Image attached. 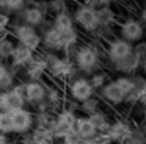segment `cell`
Instances as JSON below:
<instances>
[{
	"label": "cell",
	"mask_w": 146,
	"mask_h": 144,
	"mask_svg": "<svg viewBox=\"0 0 146 144\" xmlns=\"http://www.w3.org/2000/svg\"><path fill=\"white\" fill-rule=\"evenodd\" d=\"M145 34H146V28H145V25L140 22V19L130 17V19H126V20L119 25V38L124 41H127V42L132 44V46H135L137 42L143 41Z\"/></svg>",
	"instance_id": "cell-1"
},
{
	"label": "cell",
	"mask_w": 146,
	"mask_h": 144,
	"mask_svg": "<svg viewBox=\"0 0 146 144\" xmlns=\"http://www.w3.org/2000/svg\"><path fill=\"white\" fill-rule=\"evenodd\" d=\"M76 22L86 31H94L99 28V20H98V11L96 8L82 5L76 11Z\"/></svg>",
	"instance_id": "cell-2"
},
{
	"label": "cell",
	"mask_w": 146,
	"mask_h": 144,
	"mask_svg": "<svg viewBox=\"0 0 146 144\" xmlns=\"http://www.w3.org/2000/svg\"><path fill=\"white\" fill-rule=\"evenodd\" d=\"M76 63L79 66V69H82L83 72H93L98 67V63H99L98 50L93 49V47L79 49L76 53Z\"/></svg>",
	"instance_id": "cell-3"
},
{
	"label": "cell",
	"mask_w": 146,
	"mask_h": 144,
	"mask_svg": "<svg viewBox=\"0 0 146 144\" xmlns=\"http://www.w3.org/2000/svg\"><path fill=\"white\" fill-rule=\"evenodd\" d=\"M132 131L133 128L130 127L127 122L124 121H116L113 122V124L108 125V130L105 131L107 133V136L110 138L111 143H127V141L130 139V136H132Z\"/></svg>",
	"instance_id": "cell-4"
},
{
	"label": "cell",
	"mask_w": 146,
	"mask_h": 144,
	"mask_svg": "<svg viewBox=\"0 0 146 144\" xmlns=\"http://www.w3.org/2000/svg\"><path fill=\"white\" fill-rule=\"evenodd\" d=\"M130 52H133V46L129 44L127 41L116 38V39H111L108 42L107 47V56L110 58L111 63H116L119 59H123L124 56H127Z\"/></svg>",
	"instance_id": "cell-5"
},
{
	"label": "cell",
	"mask_w": 146,
	"mask_h": 144,
	"mask_svg": "<svg viewBox=\"0 0 146 144\" xmlns=\"http://www.w3.org/2000/svg\"><path fill=\"white\" fill-rule=\"evenodd\" d=\"M22 105H24V96H22V91L17 89V88L0 96V108L8 113L21 110Z\"/></svg>",
	"instance_id": "cell-6"
},
{
	"label": "cell",
	"mask_w": 146,
	"mask_h": 144,
	"mask_svg": "<svg viewBox=\"0 0 146 144\" xmlns=\"http://www.w3.org/2000/svg\"><path fill=\"white\" fill-rule=\"evenodd\" d=\"M140 64H141V58H140L135 52H130L129 55L124 56L123 59L113 63L115 69H116L118 72H121L123 75H133L140 69Z\"/></svg>",
	"instance_id": "cell-7"
},
{
	"label": "cell",
	"mask_w": 146,
	"mask_h": 144,
	"mask_svg": "<svg viewBox=\"0 0 146 144\" xmlns=\"http://www.w3.org/2000/svg\"><path fill=\"white\" fill-rule=\"evenodd\" d=\"M93 92H94V89H93L90 80H86V78H77V80L71 85V94H72V97L76 100H79V102H82V103L85 102V100L91 99Z\"/></svg>",
	"instance_id": "cell-8"
},
{
	"label": "cell",
	"mask_w": 146,
	"mask_h": 144,
	"mask_svg": "<svg viewBox=\"0 0 146 144\" xmlns=\"http://www.w3.org/2000/svg\"><path fill=\"white\" fill-rule=\"evenodd\" d=\"M16 36H17V39L21 41V44H22L24 47H27L29 50L36 49V47L39 46V42H41L39 36L36 34V31L33 30L30 25H22V27H19L16 30Z\"/></svg>",
	"instance_id": "cell-9"
},
{
	"label": "cell",
	"mask_w": 146,
	"mask_h": 144,
	"mask_svg": "<svg viewBox=\"0 0 146 144\" xmlns=\"http://www.w3.org/2000/svg\"><path fill=\"white\" fill-rule=\"evenodd\" d=\"M76 114L72 111H63L57 119V127H55V135L58 136H66L68 133L74 130V125H76Z\"/></svg>",
	"instance_id": "cell-10"
},
{
	"label": "cell",
	"mask_w": 146,
	"mask_h": 144,
	"mask_svg": "<svg viewBox=\"0 0 146 144\" xmlns=\"http://www.w3.org/2000/svg\"><path fill=\"white\" fill-rule=\"evenodd\" d=\"M102 97H104L107 102L113 103V105H121V103L126 102V97H124V92L121 91V88L116 85V81H108L104 88L101 89Z\"/></svg>",
	"instance_id": "cell-11"
},
{
	"label": "cell",
	"mask_w": 146,
	"mask_h": 144,
	"mask_svg": "<svg viewBox=\"0 0 146 144\" xmlns=\"http://www.w3.org/2000/svg\"><path fill=\"white\" fill-rule=\"evenodd\" d=\"M11 122H13V130L14 131H25L32 125V114L25 110H16L11 111Z\"/></svg>",
	"instance_id": "cell-12"
},
{
	"label": "cell",
	"mask_w": 146,
	"mask_h": 144,
	"mask_svg": "<svg viewBox=\"0 0 146 144\" xmlns=\"http://www.w3.org/2000/svg\"><path fill=\"white\" fill-rule=\"evenodd\" d=\"M74 131L80 139H93L98 135V130L94 128V125L90 122L88 118H79L74 125Z\"/></svg>",
	"instance_id": "cell-13"
},
{
	"label": "cell",
	"mask_w": 146,
	"mask_h": 144,
	"mask_svg": "<svg viewBox=\"0 0 146 144\" xmlns=\"http://www.w3.org/2000/svg\"><path fill=\"white\" fill-rule=\"evenodd\" d=\"M88 119H90V122L94 125V128L98 130V133H105V131L108 130L110 122H108L107 116H105L102 111H94V113H91V114H88Z\"/></svg>",
	"instance_id": "cell-14"
},
{
	"label": "cell",
	"mask_w": 146,
	"mask_h": 144,
	"mask_svg": "<svg viewBox=\"0 0 146 144\" xmlns=\"http://www.w3.org/2000/svg\"><path fill=\"white\" fill-rule=\"evenodd\" d=\"M24 89H25L24 91V92H25V97L29 100H32V102H38V100H41L42 97L46 96L44 88L39 83H29Z\"/></svg>",
	"instance_id": "cell-15"
},
{
	"label": "cell",
	"mask_w": 146,
	"mask_h": 144,
	"mask_svg": "<svg viewBox=\"0 0 146 144\" xmlns=\"http://www.w3.org/2000/svg\"><path fill=\"white\" fill-rule=\"evenodd\" d=\"M96 11H98L99 27H108L115 22V13L111 11L110 6H101V8H96Z\"/></svg>",
	"instance_id": "cell-16"
},
{
	"label": "cell",
	"mask_w": 146,
	"mask_h": 144,
	"mask_svg": "<svg viewBox=\"0 0 146 144\" xmlns=\"http://www.w3.org/2000/svg\"><path fill=\"white\" fill-rule=\"evenodd\" d=\"M11 55H13V59H14L16 64H22V63H25V61L30 59V56H32V50H29L27 47H24V46H19V47H16V49H13Z\"/></svg>",
	"instance_id": "cell-17"
},
{
	"label": "cell",
	"mask_w": 146,
	"mask_h": 144,
	"mask_svg": "<svg viewBox=\"0 0 146 144\" xmlns=\"http://www.w3.org/2000/svg\"><path fill=\"white\" fill-rule=\"evenodd\" d=\"M58 31H61V33H68V31H72V20H71L69 16L66 14H58L57 16V20H55V27Z\"/></svg>",
	"instance_id": "cell-18"
},
{
	"label": "cell",
	"mask_w": 146,
	"mask_h": 144,
	"mask_svg": "<svg viewBox=\"0 0 146 144\" xmlns=\"http://www.w3.org/2000/svg\"><path fill=\"white\" fill-rule=\"evenodd\" d=\"M24 17H25L27 24H29L30 27H32V25H38V24H41V20H42V13L39 11L38 8H30V9H27V11H25Z\"/></svg>",
	"instance_id": "cell-19"
},
{
	"label": "cell",
	"mask_w": 146,
	"mask_h": 144,
	"mask_svg": "<svg viewBox=\"0 0 146 144\" xmlns=\"http://www.w3.org/2000/svg\"><path fill=\"white\" fill-rule=\"evenodd\" d=\"M13 131L11 114L8 111H0V133H10Z\"/></svg>",
	"instance_id": "cell-20"
},
{
	"label": "cell",
	"mask_w": 146,
	"mask_h": 144,
	"mask_svg": "<svg viewBox=\"0 0 146 144\" xmlns=\"http://www.w3.org/2000/svg\"><path fill=\"white\" fill-rule=\"evenodd\" d=\"M90 83H91L93 89H102V88L107 85V75L105 74H94L91 77V80H90Z\"/></svg>",
	"instance_id": "cell-21"
},
{
	"label": "cell",
	"mask_w": 146,
	"mask_h": 144,
	"mask_svg": "<svg viewBox=\"0 0 146 144\" xmlns=\"http://www.w3.org/2000/svg\"><path fill=\"white\" fill-rule=\"evenodd\" d=\"M82 106H83V110H85L88 114H91V113L98 111V100H94V99L91 97V99L85 100V102L82 103Z\"/></svg>",
	"instance_id": "cell-22"
},
{
	"label": "cell",
	"mask_w": 146,
	"mask_h": 144,
	"mask_svg": "<svg viewBox=\"0 0 146 144\" xmlns=\"http://www.w3.org/2000/svg\"><path fill=\"white\" fill-rule=\"evenodd\" d=\"M133 52L140 56V58H146V41H140L133 46Z\"/></svg>",
	"instance_id": "cell-23"
},
{
	"label": "cell",
	"mask_w": 146,
	"mask_h": 144,
	"mask_svg": "<svg viewBox=\"0 0 146 144\" xmlns=\"http://www.w3.org/2000/svg\"><path fill=\"white\" fill-rule=\"evenodd\" d=\"M113 2L115 0H85V5L91 6V8H96V6H108Z\"/></svg>",
	"instance_id": "cell-24"
},
{
	"label": "cell",
	"mask_w": 146,
	"mask_h": 144,
	"mask_svg": "<svg viewBox=\"0 0 146 144\" xmlns=\"http://www.w3.org/2000/svg\"><path fill=\"white\" fill-rule=\"evenodd\" d=\"M3 2H5V5H7L8 8L17 9V8H21V6H22L24 0H3Z\"/></svg>",
	"instance_id": "cell-25"
},
{
	"label": "cell",
	"mask_w": 146,
	"mask_h": 144,
	"mask_svg": "<svg viewBox=\"0 0 146 144\" xmlns=\"http://www.w3.org/2000/svg\"><path fill=\"white\" fill-rule=\"evenodd\" d=\"M8 81H10V77H8L7 71L0 66V85H7Z\"/></svg>",
	"instance_id": "cell-26"
},
{
	"label": "cell",
	"mask_w": 146,
	"mask_h": 144,
	"mask_svg": "<svg viewBox=\"0 0 146 144\" xmlns=\"http://www.w3.org/2000/svg\"><path fill=\"white\" fill-rule=\"evenodd\" d=\"M138 103H141L143 106H146V83L145 86L141 88V91H140V97H138Z\"/></svg>",
	"instance_id": "cell-27"
},
{
	"label": "cell",
	"mask_w": 146,
	"mask_h": 144,
	"mask_svg": "<svg viewBox=\"0 0 146 144\" xmlns=\"http://www.w3.org/2000/svg\"><path fill=\"white\" fill-rule=\"evenodd\" d=\"M140 22H141L143 25H145L146 28V5L141 8V11H140Z\"/></svg>",
	"instance_id": "cell-28"
},
{
	"label": "cell",
	"mask_w": 146,
	"mask_h": 144,
	"mask_svg": "<svg viewBox=\"0 0 146 144\" xmlns=\"http://www.w3.org/2000/svg\"><path fill=\"white\" fill-rule=\"evenodd\" d=\"M140 69L143 71V77L146 78V58L141 59V64H140Z\"/></svg>",
	"instance_id": "cell-29"
},
{
	"label": "cell",
	"mask_w": 146,
	"mask_h": 144,
	"mask_svg": "<svg viewBox=\"0 0 146 144\" xmlns=\"http://www.w3.org/2000/svg\"><path fill=\"white\" fill-rule=\"evenodd\" d=\"M79 144H96V143H94V139H82Z\"/></svg>",
	"instance_id": "cell-30"
},
{
	"label": "cell",
	"mask_w": 146,
	"mask_h": 144,
	"mask_svg": "<svg viewBox=\"0 0 146 144\" xmlns=\"http://www.w3.org/2000/svg\"><path fill=\"white\" fill-rule=\"evenodd\" d=\"M0 144H7V139H5V136L2 133H0Z\"/></svg>",
	"instance_id": "cell-31"
},
{
	"label": "cell",
	"mask_w": 146,
	"mask_h": 144,
	"mask_svg": "<svg viewBox=\"0 0 146 144\" xmlns=\"http://www.w3.org/2000/svg\"><path fill=\"white\" fill-rule=\"evenodd\" d=\"M7 24V17H3V16H0V25Z\"/></svg>",
	"instance_id": "cell-32"
},
{
	"label": "cell",
	"mask_w": 146,
	"mask_h": 144,
	"mask_svg": "<svg viewBox=\"0 0 146 144\" xmlns=\"http://www.w3.org/2000/svg\"><path fill=\"white\" fill-rule=\"evenodd\" d=\"M124 144H138V143H132V141H127V143H124Z\"/></svg>",
	"instance_id": "cell-33"
}]
</instances>
